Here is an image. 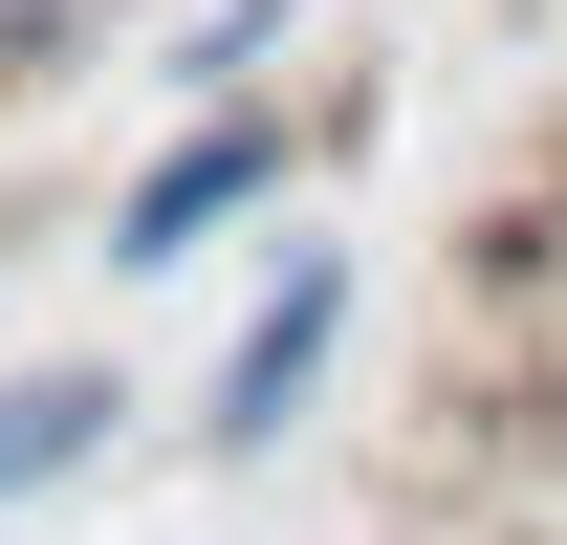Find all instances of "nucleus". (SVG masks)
Returning <instances> with one entry per match:
<instances>
[{
	"label": "nucleus",
	"instance_id": "1",
	"mask_svg": "<svg viewBox=\"0 0 567 545\" xmlns=\"http://www.w3.org/2000/svg\"><path fill=\"white\" fill-rule=\"evenodd\" d=\"M328 371H350V240H284V284L240 306V349H218V393H197V459H284L328 414Z\"/></svg>",
	"mask_w": 567,
	"mask_h": 545
},
{
	"label": "nucleus",
	"instance_id": "2",
	"mask_svg": "<svg viewBox=\"0 0 567 545\" xmlns=\"http://www.w3.org/2000/svg\"><path fill=\"white\" fill-rule=\"evenodd\" d=\"M262 197H284V110H262V88H218L197 132H175L132 197H110V263H197L218 218H262Z\"/></svg>",
	"mask_w": 567,
	"mask_h": 545
},
{
	"label": "nucleus",
	"instance_id": "3",
	"mask_svg": "<svg viewBox=\"0 0 567 545\" xmlns=\"http://www.w3.org/2000/svg\"><path fill=\"white\" fill-rule=\"evenodd\" d=\"M110 371H87V349H44V371H0V524H22V502H66L87 459H110Z\"/></svg>",
	"mask_w": 567,
	"mask_h": 545
},
{
	"label": "nucleus",
	"instance_id": "4",
	"mask_svg": "<svg viewBox=\"0 0 567 545\" xmlns=\"http://www.w3.org/2000/svg\"><path fill=\"white\" fill-rule=\"evenodd\" d=\"M481 349H502V371H546V393H567V218H546V197H524V218H502V240H481Z\"/></svg>",
	"mask_w": 567,
	"mask_h": 545
},
{
	"label": "nucleus",
	"instance_id": "5",
	"mask_svg": "<svg viewBox=\"0 0 567 545\" xmlns=\"http://www.w3.org/2000/svg\"><path fill=\"white\" fill-rule=\"evenodd\" d=\"M132 0H0V88H44V66H87Z\"/></svg>",
	"mask_w": 567,
	"mask_h": 545
},
{
	"label": "nucleus",
	"instance_id": "6",
	"mask_svg": "<svg viewBox=\"0 0 567 545\" xmlns=\"http://www.w3.org/2000/svg\"><path fill=\"white\" fill-rule=\"evenodd\" d=\"M262 66H284V0H218L197 44H175V88H197V110H218V88H262Z\"/></svg>",
	"mask_w": 567,
	"mask_h": 545
}]
</instances>
